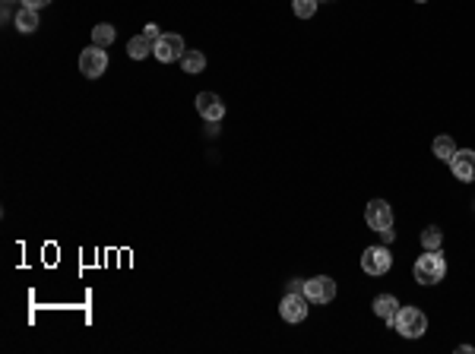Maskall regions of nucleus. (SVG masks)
I'll return each mask as SVG.
<instances>
[{"instance_id":"f257e3e1","label":"nucleus","mask_w":475,"mask_h":354,"mask_svg":"<svg viewBox=\"0 0 475 354\" xmlns=\"http://www.w3.org/2000/svg\"><path fill=\"white\" fill-rule=\"evenodd\" d=\"M412 275H415L418 284H437L443 275H447V256L441 250H428L415 259L412 266Z\"/></svg>"},{"instance_id":"f03ea898","label":"nucleus","mask_w":475,"mask_h":354,"mask_svg":"<svg viewBox=\"0 0 475 354\" xmlns=\"http://www.w3.org/2000/svg\"><path fill=\"white\" fill-rule=\"evenodd\" d=\"M390 326L396 329L403 339H418V335H424V329H428V316L418 307H399L396 313H393Z\"/></svg>"},{"instance_id":"7ed1b4c3","label":"nucleus","mask_w":475,"mask_h":354,"mask_svg":"<svg viewBox=\"0 0 475 354\" xmlns=\"http://www.w3.org/2000/svg\"><path fill=\"white\" fill-rule=\"evenodd\" d=\"M361 269H365L367 275H386V272L393 269V253L386 250V247H367V250L361 253Z\"/></svg>"},{"instance_id":"20e7f679","label":"nucleus","mask_w":475,"mask_h":354,"mask_svg":"<svg viewBox=\"0 0 475 354\" xmlns=\"http://www.w3.org/2000/svg\"><path fill=\"white\" fill-rule=\"evenodd\" d=\"M105 70H108V54H105V48L92 44V48H86V51L80 54V73L86 76V79H99Z\"/></svg>"},{"instance_id":"39448f33","label":"nucleus","mask_w":475,"mask_h":354,"mask_svg":"<svg viewBox=\"0 0 475 354\" xmlns=\"http://www.w3.org/2000/svg\"><path fill=\"white\" fill-rule=\"evenodd\" d=\"M304 297H308L310 303H333L336 297V282L329 275H317V278H308L304 282Z\"/></svg>"},{"instance_id":"423d86ee","label":"nucleus","mask_w":475,"mask_h":354,"mask_svg":"<svg viewBox=\"0 0 475 354\" xmlns=\"http://www.w3.org/2000/svg\"><path fill=\"white\" fill-rule=\"evenodd\" d=\"M184 38L175 35V32H162V38L156 41V48H152V54H156V60L162 63H171V60H181L184 57Z\"/></svg>"},{"instance_id":"0eeeda50","label":"nucleus","mask_w":475,"mask_h":354,"mask_svg":"<svg viewBox=\"0 0 475 354\" xmlns=\"http://www.w3.org/2000/svg\"><path fill=\"white\" fill-rule=\"evenodd\" d=\"M365 221L371 231H384V228H393V209L390 202L384 199H371L365 209Z\"/></svg>"},{"instance_id":"6e6552de","label":"nucleus","mask_w":475,"mask_h":354,"mask_svg":"<svg viewBox=\"0 0 475 354\" xmlns=\"http://www.w3.org/2000/svg\"><path fill=\"white\" fill-rule=\"evenodd\" d=\"M308 307H310V301L304 294H285L282 297V303H279V313H282V320L285 322H304V316H308Z\"/></svg>"},{"instance_id":"1a4fd4ad","label":"nucleus","mask_w":475,"mask_h":354,"mask_svg":"<svg viewBox=\"0 0 475 354\" xmlns=\"http://www.w3.org/2000/svg\"><path fill=\"white\" fill-rule=\"evenodd\" d=\"M450 171L456 181L472 183L475 181V152L472 149H456V155L450 158Z\"/></svg>"},{"instance_id":"9d476101","label":"nucleus","mask_w":475,"mask_h":354,"mask_svg":"<svg viewBox=\"0 0 475 354\" xmlns=\"http://www.w3.org/2000/svg\"><path fill=\"white\" fill-rule=\"evenodd\" d=\"M196 114L203 120H209V124H219L225 117V105H222V98L215 92H200L196 95Z\"/></svg>"},{"instance_id":"9b49d317","label":"nucleus","mask_w":475,"mask_h":354,"mask_svg":"<svg viewBox=\"0 0 475 354\" xmlns=\"http://www.w3.org/2000/svg\"><path fill=\"white\" fill-rule=\"evenodd\" d=\"M13 25H16L23 35H32V32L38 29V10H32V6H19V13L13 16Z\"/></svg>"},{"instance_id":"f8f14e48","label":"nucleus","mask_w":475,"mask_h":354,"mask_svg":"<svg viewBox=\"0 0 475 354\" xmlns=\"http://www.w3.org/2000/svg\"><path fill=\"white\" fill-rule=\"evenodd\" d=\"M181 67H184V73L187 76L203 73V70H206V54H203V51H184Z\"/></svg>"},{"instance_id":"ddd939ff","label":"nucleus","mask_w":475,"mask_h":354,"mask_svg":"<svg viewBox=\"0 0 475 354\" xmlns=\"http://www.w3.org/2000/svg\"><path fill=\"white\" fill-rule=\"evenodd\" d=\"M396 310H399V301H396L393 294H377V297H374V313H377L380 320L390 322Z\"/></svg>"},{"instance_id":"4468645a","label":"nucleus","mask_w":475,"mask_h":354,"mask_svg":"<svg viewBox=\"0 0 475 354\" xmlns=\"http://www.w3.org/2000/svg\"><path fill=\"white\" fill-rule=\"evenodd\" d=\"M152 48H156V44H152L146 35H137V38H130V41H127V54H130L133 60H143L146 54H152Z\"/></svg>"},{"instance_id":"2eb2a0df","label":"nucleus","mask_w":475,"mask_h":354,"mask_svg":"<svg viewBox=\"0 0 475 354\" xmlns=\"http://www.w3.org/2000/svg\"><path fill=\"white\" fill-rule=\"evenodd\" d=\"M114 38H118V32H114L111 22H99L92 29V44H99V48H108V44H114Z\"/></svg>"},{"instance_id":"dca6fc26","label":"nucleus","mask_w":475,"mask_h":354,"mask_svg":"<svg viewBox=\"0 0 475 354\" xmlns=\"http://www.w3.org/2000/svg\"><path fill=\"white\" fill-rule=\"evenodd\" d=\"M431 149H434V155L441 158V162H450V158L456 155V143H453V139H450V136H437Z\"/></svg>"},{"instance_id":"f3484780","label":"nucleus","mask_w":475,"mask_h":354,"mask_svg":"<svg viewBox=\"0 0 475 354\" xmlns=\"http://www.w3.org/2000/svg\"><path fill=\"white\" fill-rule=\"evenodd\" d=\"M441 244H443V231H441V228H434V225L424 228V231H422V247H424V250H441Z\"/></svg>"},{"instance_id":"a211bd4d","label":"nucleus","mask_w":475,"mask_h":354,"mask_svg":"<svg viewBox=\"0 0 475 354\" xmlns=\"http://www.w3.org/2000/svg\"><path fill=\"white\" fill-rule=\"evenodd\" d=\"M317 4L320 0H291V10H295L298 19H310L317 13Z\"/></svg>"},{"instance_id":"6ab92c4d","label":"nucleus","mask_w":475,"mask_h":354,"mask_svg":"<svg viewBox=\"0 0 475 354\" xmlns=\"http://www.w3.org/2000/svg\"><path fill=\"white\" fill-rule=\"evenodd\" d=\"M143 35H146V38H149V41H152V44H156V41H158V38H162V29H158V25H152V22H149V25H146V29H143Z\"/></svg>"},{"instance_id":"aec40b11","label":"nucleus","mask_w":475,"mask_h":354,"mask_svg":"<svg viewBox=\"0 0 475 354\" xmlns=\"http://www.w3.org/2000/svg\"><path fill=\"white\" fill-rule=\"evenodd\" d=\"M289 291H291V294H304V282H301V278H295V282H289Z\"/></svg>"},{"instance_id":"412c9836","label":"nucleus","mask_w":475,"mask_h":354,"mask_svg":"<svg viewBox=\"0 0 475 354\" xmlns=\"http://www.w3.org/2000/svg\"><path fill=\"white\" fill-rule=\"evenodd\" d=\"M51 0H23V6H32V10H42V6H48Z\"/></svg>"},{"instance_id":"4be33fe9","label":"nucleus","mask_w":475,"mask_h":354,"mask_svg":"<svg viewBox=\"0 0 475 354\" xmlns=\"http://www.w3.org/2000/svg\"><path fill=\"white\" fill-rule=\"evenodd\" d=\"M380 234V240H384V244H390L393 237H396V234H393V228H384V231H377Z\"/></svg>"},{"instance_id":"5701e85b","label":"nucleus","mask_w":475,"mask_h":354,"mask_svg":"<svg viewBox=\"0 0 475 354\" xmlns=\"http://www.w3.org/2000/svg\"><path fill=\"white\" fill-rule=\"evenodd\" d=\"M4 4H16V0H4Z\"/></svg>"},{"instance_id":"b1692460","label":"nucleus","mask_w":475,"mask_h":354,"mask_svg":"<svg viewBox=\"0 0 475 354\" xmlns=\"http://www.w3.org/2000/svg\"><path fill=\"white\" fill-rule=\"evenodd\" d=\"M415 4H424V0H415Z\"/></svg>"}]
</instances>
